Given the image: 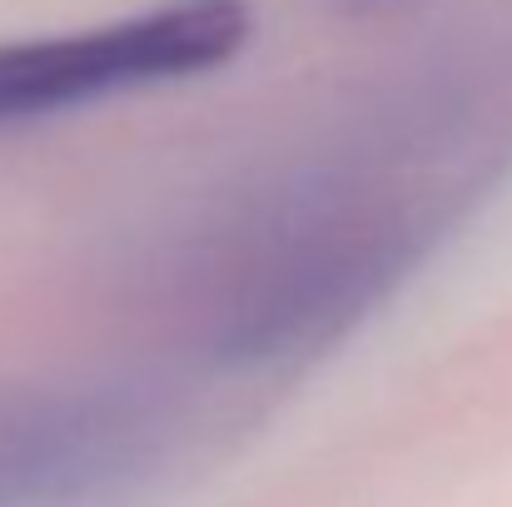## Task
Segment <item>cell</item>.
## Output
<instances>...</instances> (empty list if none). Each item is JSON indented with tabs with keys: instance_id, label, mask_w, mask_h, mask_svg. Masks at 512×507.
Masks as SVG:
<instances>
[{
	"instance_id": "6da1fadb",
	"label": "cell",
	"mask_w": 512,
	"mask_h": 507,
	"mask_svg": "<svg viewBox=\"0 0 512 507\" xmlns=\"http://www.w3.org/2000/svg\"><path fill=\"white\" fill-rule=\"evenodd\" d=\"M254 35L244 0H165L55 35L0 40V135L65 110L199 80Z\"/></svg>"
}]
</instances>
